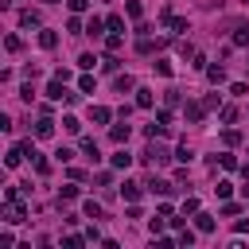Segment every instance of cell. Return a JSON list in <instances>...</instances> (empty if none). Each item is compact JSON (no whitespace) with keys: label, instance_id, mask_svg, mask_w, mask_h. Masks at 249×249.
I'll list each match as a JSON object with an SVG mask.
<instances>
[{"label":"cell","instance_id":"7dc6e473","mask_svg":"<svg viewBox=\"0 0 249 249\" xmlns=\"http://www.w3.org/2000/svg\"><path fill=\"white\" fill-rule=\"evenodd\" d=\"M241 179H249V163H241Z\"/></svg>","mask_w":249,"mask_h":249},{"label":"cell","instance_id":"9a60e30c","mask_svg":"<svg viewBox=\"0 0 249 249\" xmlns=\"http://www.w3.org/2000/svg\"><path fill=\"white\" fill-rule=\"evenodd\" d=\"M113 86H117V93H128L136 82H132V74H117V82H113Z\"/></svg>","mask_w":249,"mask_h":249},{"label":"cell","instance_id":"44dd1931","mask_svg":"<svg viewBox=\"0 0 249 249\" xmlns=\"http://www.w3.org/2000/svg\"><path fill=\"white\" fill-rule=\"evenodd\" d=\"M124 16H128V19H140V16H144V8H140L136 0H128V4H124Z\"/></svg>","mask_w":249,"mask_h":249},{"label":"cell","instance_id":"7402d4cb","mask_svg":"<svg viewBox=\"0 0 249 249\" xmlns=\"http://www.w3.org/2000/svg\"><path fill=\"white\" fill-rule=\"evenodd\" d=\"M156 47H163V39H160V43H152V39H140V43H136V51H140V54H152Z\"/></svg>","mask_w":249,"mask_h":249},{"label":"cell","instance_id":"8fae6325","mask_svg":"<svg viewBox=\"0 0 249 249\" xmlns=\"http://www.w3.org/2000/svg\"><path fill=\"white\" fill-rule=\"evenodd\" d=\"M136 105H140V109H152V105H156V93H152V89H136Z\"/></svg>","mask_w":249,"mask_h":249},{"label":"cell","instance_id":"f6af8a7d","mask_svg":"<svg viewBox=\"0 0 249 249\" xmlns=\"http://www.w3.org/2000/svg\"><path fill=\"white\" fill-rule=\"evenodd\" d=\"M183 214H198V198H187L183 202Z\"/></svg>","mask_w":249,"mask_h":249},{"label":"cell","instance_id":"7bdbcfd3","mask_svg":"<svg viewBox=\"0 0 249 249\" xmlns=\"http://www.w3.org/2000/svg\"><path fill=\"white\" fill-rule=\"evenodd\" d=\"M4 47H8V51H19L23 43H19V35H8V39H4Z\"/></svg>","mask_w":249,"mask_h":249},{"label":"cell","instance_id":"681fc988","mask_svg":"<svg viewBox=\"0 0 249 249\" xmlns=\"http://www.w3.org/2000/svg\"><path fill=\"white\" fill-rule=\"evenodd\" d=\"M241 4H249V0H241Z\"/></svg>","mask_w":249,"mask_h":249},{"label":"cell","instance_id":"1f68e13d","mask_svg":"<svg viewBox=\"0 0 249 249\" xmlns=\"http://www.w3.org/2000/svg\"><path fill=\"white\" fill-rule=\"evenodd\" d=\"M222 140L233 148V144H241V132H237V128H226V136H222Z\"/></svg>","mask_w":249,"mask_h":249},{"label":"cell","instance_id":"603a6c76","mask_svg":"<svg viewBox=\"0 0 249 249\" xmlns=\"http://www.w3.org/2000/svg\"><path fill=\"white\" fill-rule=\"evenodd\" d=\"M218 117H222L226 124H233V121H237V109H233V105H222V109H218Z\"/></svg>","mask_w":249,"mask_h":249},{"label":"cell","instance_id":"d590c367","mask_svg":"<svg viewBox=\"0 0 249 249\" xmlns=\"http://www.w3.org/2000/svg\"><path fill=\"white\" fill-rule=\"evenodd\" d=\"M230 93H233V97H245V93H249V86H245V82H233V86H230Z\"/></svg>","mask_w":249,"mask_h":249},{"label":"cell","instance_id":"3957f363","mask_svg":"<svg viewBox=\"0 0 249 249\" xmlns=\"http://www.w3.org/2000/svg\"><path fill=\"white\" fill-rule=\"evenodd\" d=\"M109 163H113L117 171H128V167H132V156H128V148H117V152L109 156Z\"/></svg>","mask_w":249,"mask_h":249},{"label":"cell","instance_id":"9c48e42d","mask_svg":"<svg viewBox=\"0 0 249 249\" xmlns=\"http://www.w3.org/2000/svg\"><path fill=\"white\" fill-rule=\"evenodd\" d=\"M195 230H198V233H210V230H214V214H202V210H198V214H195Z\"/></svg>","mask_w":249,"mask_h":249},{"label":"cell","instance_id":"5b68a950","mask_svg":"<svg viewBox=\"0 0 249 249\" xmlns=\"http://www.w3.org/2000/svg\"><path fill=\"white\" fill-rule=\"evenodd\" d=\"M206 82H210V86H222V82H226V70H222V62L206 66Z\"/></svg>","mask_w":249,"mask_h":249},{"label":"cell","instance_id":"f546056e","mask_svg":"<svg viewBox=\"0 0 249 249\" xmlns=\"http://www.w3.org/2000/svg\"><path fill=\"white\" fill-rule=\"evenodd\" d=\"M117 66H121V58H113V54L101 62V70H105V74H117Z\"/></svg>","mask_w":249,"mask_h":249},{"label":"cell","instance_id":"4fadbf2b","mask_svg":"<svg viewBox=\"0 0 249 249\" xmlns=\"http://www.w3.org/2000/svg\"><path fill=\"white\" fill-rule=\"evenodd\" d=\"M101 31H105V23H101L97 16H89V19H86V35H93V39H97Z\"/></svg>","mask_w":249,"mask_h":249},{"label":"cell","instance_id":"4316f807","mask_svg":"<svg viewBox=\"0 0 249 249\" xmlns=\"http://www.w3.org/2000/svg\"><path fill=\"white\" fill-rule=\"evenodd\" d=\"M82 152H86V156H89V160H93V163H97V144H93V140H89V136H86V140H82Z\"/></svg>","mask_w":249,"mask_h":249},{"label":"cell","instance_id":"e0dca14e","mask_svg":"<svg viewBox=\"0 0 249 249\" xmlns=\"http://www.w3.org/2000/svg\"><path fill=\"white\" fill-rule=\"evenodd\" d=\"M89 117H93V121H97V124H105V121H109V117H113V113H109V109H105V105H93V109H89Z\"/></svg>","mask_w":249,"mask_h":249},{"label":"cell","instance_id":"484cf974","mask_svg":"<svg viewBox=\"0 0 249 249\" xmlns=\"http://www.w3.org/2000/svg\"><path fill=\"white\" fill-rule=\"evenodd\" d=\"M31 163H35V171H39V175H47V171H51V163H47L39 152H31Z\"/></svg>","mask_w":249,"mask_h":249},{"label":"cell","instance_id":"7a4b0ae2","mask_svg":"<svg viewBox=\"0 0 249 249\" xmlns=\"http://www.w3.org/2000/svg\"><path fill=\"white\" fill-rule=\"evenodd\" d=\"M23 218H27V206H23V202H19V198H16V202H8V206H4V222H23Z\"/></svg>","mask_w":249,"mask_h":249},{"label":"cell","instance_id":"8d00e7d4","mask_svg":"<svg viewBox=\"0 0 249 249\" xmlns=\"http://www.w3.org/2000/svg\"><path fill=\"white\" fill-rule=\"evenodd\" d=\"M202 105H206V109H222V97H218V93H206V101H202Z\"/></svg>","mask_w":249,"mask_h":249},{"label":"cell","instance_id":"d6986e66","mask_svg":"<svg viewBox=\"0 0 249 249\" xmlns=\"http://www.w3.org/2000/svg\"><path fill=\"white\" fill-rule=\"evenodd\" d=\"M82 210H86V218H93V222L101 218V206H97L93 198H86V202H82Z\"/></svg>","mask_w":249,"mask_h":249},{"label":"cell","instance_id":"6da1fadb","mask_svg":"<svg viewBox=\"0 0 249 249\" xmlns=\"http://www.w3.org/2000/svg\"><path fill=\"white\" fill-rule=\"evenodd\" d=\"M140 160H144L148 167H156V163H167V148H160V144H148V148L140 152Z\"/></svg>","mask_w":249,"mask_h":249},{"label":"cell","instance_id":"ffe728a7","mask_svg":"<svg viewBox=\"0 0 249 249\" xmlns=\"http://www.w3.org/2000/svg\"><path fill=\"white\" fill-rule=\"evenodd\" d=\"M233 47H249V27H245V23L233 31Z\"/></svg>","mask_w":249,"mask_h":249},{"label":"cell","instance_id":"8992f818","mask_svg":"<svg viewBox=\"0 0 249 249\" xmlns=\"http://www.w3.org/2000/svg\"><path fill=\"white\" fill-rule=\"evenodd\" d=\"M109 136H113V144H128L132 128H128V124H113V128H109Z\"/></svg>","mask_w":249,"mask_h":249},{"label":"cell","instance_id":"f1b7e54d","mask_svg":"<svg viewBox=\"0 0 249 249\" xmlns=\"http://www.w3.org/2000/svg\"><path fill=\"white\" fill-rule=\"evenodd\" d=\"M121 43H124V39H121V31H113V35L105 39V47H109V51H121Z\"/></svg>","mask_w":249,"mask_h":249},{"label":"cell","instance_id":"4dcf8cb0","mask_svg":"<svg viewBox=\"0 0 249 249\" xmlns=\"http://www.w3.org/2000/svg\"><path fill=\"white\" fill-rule=\"evenodd\" d=\"M152 66H156V74H163V78H171V62H167V58H160V62H152Z\"/></svg>","mask_w":249,"mask_h":249},{"label":"cell","instance_id":"d6a6232c","mask_svg":"<svg viewBox=\"0 0 249 249\" xmlns=\"http://www.w3.org/2000/svg\"><path fill=\"white\" fill-rule=\"evenodd\" d=\"M230 191H233V183H226V179L214 187V195H218V198H230Z\"/></svg>","mask_w":249,"mask_h":249},{"label":"cell","instance_id":"ba28073f","mask_svg":"<svg viewBox=\"0 0 249 249\" xmlns=\"http://www.w3.org/2000/svg\"><path fill=\"white\" fill-rule=\"evenodd\" d=\"M144 187H148L152 195H171V183H167V179H156V175H152V179H148Z\"/></svg>","mask_w":249,"mask_h":249},{"label":"cell","instance_id":"277c9868","mask_svg":"<svg viewBox=\"0 0 249 249\" xmlns=\"http://www.w3.org/2000/svg\"><path fill=\"white\" fill-rule=\"evenodd\" d=\"M35 136H39V140H47V136H54V121H51L47 113L39 117V124H35Z\"/></svg>","mask_w":249,"mask_h":249},{"label":"cell","instance_id":"e575fe53","mask_svg":"<svg viewBox=\"0 0 249 249\" xmlns=\"http://www.w3.org/2000/svg\"><path fill=\"white\" fill-rule=\"evenodd\" d=\"M93 62H97L93 54H78V66H82V70H93Z\"/></svg>","mask_w":249,"mask_h":249},{"label":"cell","instance_id":"83f0119b","mask_svg":"<svg viewBox=\"0 0 249 249\" xmlns=\"http://www.w3.org/2000/svg\"><path fill=\"white\" fill-rule=\"evenodd\" d=\"M82 241H86V233H82V237H78V233H66V237H62V245H66V249H78Z\"/></svg>","mask_w":249,"mask_h":249},{"label":"cell","instance_id":"60d3db41","mask_svg":"<svg viewBox=\"0 0 249 249\" xmlns=\"http://www.w3.org/2000/svg\"><path fill=\"white\" fill-rule=\"evenodd\" d=\"M175 241H179V245H191V241H195V230H179V237H175Z\"/></svg>","mask_w":249,"mask_h":249},{"label":"cell","instance_id":"30bf717a","mask_svg":"<svg viewBox=\"0 0 249 249\" xmlns=\"http://www.w3.org/2000/svg\"><path fill=\"white\" fill-rule=\"evenodd\" d=\"M19 27H39V12L35 8H23L19 12Z\"/></svg>","mask_w":249,"mask_h":249},{"label":"cell","instance_id":"b9f144b4","mask_svg":"<svg viewBox=\"0 0 249 249\" xmlns=\"http://www.w3.org/2000/svg\"><path fill=\"white\" fill-rule=\"evenodd\" d=\"M105 27H109V31H121L124 23H121V16H109V19H105Z\"/></svg>","mask_w":249,"mask_h":249},{"label":"cell","instance_id":"5bb4252c","mask_svg":"<svg viewBox=\"0 0 249 249\" xmlns=\"http://www.w3.org/2000/svg\"><path fill=\"white\" fill-rule=\"evenodd\" d=\"M54 43H58L54 31H39V47H43V51H54Z\"/></svg>","mask_w":249,"mask_h":249},{"label":"cell","instance_id":"2e32d148","mask_svg":"<svg viewBox=\"0 0 249 249\" xmlns=\"http://www.w3.org/2000/svg\"><path fill=\"white\" fill-rule=\"evenodd\" d=\"M202 113H206V105H198V101L187 105V121H202Z\"/></svg>","mask_w":249,"mask_h":249},{"label":"cell","instance_id":"cb8c5ba5","mask_svg":"<svg viewBox=\"0 0 249 249\" xmlns=\"http://www.w3.org/2000/svg\"><path fill=\"white\" fill-rule=\"evenodd\" d=\"M175 160H179V163H191V160H195V152H191L187 144H179V148H175Z\"/></svg>","mask_w":249,"mask_h":249},{"label":"cell","instance_id":"74e56055","mask_svg":"<svg viewBox=\"0 0 249 249\" xmlns=\"http://www.w3.org/2000/svg\"><path fill=\"white\" fill-rule=\"evenodd\" d=\"M62 128H66V132H78L82 124H78V117H62Z\"/></svg>","mask_w":249,"mask_h":249},{"label":"cell","instance_id":"7c38bea8","mask_svg":"<svg viewBox=\"0 0 249 249\" xmlns=\"http://www.w3.org/2000/svg\"><path fill=\"white\" fill-rule=\"evenodd\" d=\"M121 195H124L128 202H136V198H140V183H132V179H124V187H121Z\"/></svg>","mask_w":249,"mask_h":249},{"label":"cell","instance_id":"d4e9b609","mask_svg":"<svg viewBox=\"0 0 249 249\" xmlns=\"http://www.w3.org/2000/svg\"><path fill=\"white\" fill-rule=\"evenodd\" d=\"M218 163H222L226 171H233V167H237V156H230V152H218Z\"/></svg>","mask_w":249,"mask_h":249},{"label":"cell","instance_id":"ac0fdd59","mask_svg":"<svg viewBox=\"0 0 249 249\" xmlns=\"http://www.w3.org/2000/svg\"><path fill=\"white\" fill-rule=\"evenodd\" d=\"M70 198H78V187H74V183L58 187V202H70Z\"/></svg>","mask_w":249,"mask_h":249},{"label":"cell","instance_id":"ee69618b","mask_svg":"<svg viewBox=\"0 0 249 249\" xmlns=\"http://www.w3.org/2000/svg\"><path fill=\"white\" fill-rule=\"evenodd\" d=\"M78 86H82V93H89V89H93V78H89V74H82V78H78Z\"/></svg>","mask_w":249,"mask_h":249},{"label":"cell","instance_id":"52a82bcc","mask_svg":"<svg viewBox=\"0 0 249 249\" xmlns=\"http://www.w3.org/2000/svg\"><path fill=\"white\" fill-rule=\"evenodd\" d=\"M23 156H27V148H23V144H16V148L4 156V167H19V160H23Z\"/></svg>","mask_w":249,"mask_h":249},{"label":"cell","instance_id":"f35d334b","mask_svg":"<svg viewBox=\"0 0 249 249\" xmlns=\"http://www.w3.org/2000/svg\"><path fill=\"white\" fill-rule=\"evenodd\" d=\"M54 160H58V163H70V160H74V152H70V148H58V152H54Z\"/></svg>","mask_w":249,"mask_h":249},{"label":"cell","instance_id":"c3c4849f","mask_svg":"<svg viewBox=\"0 0 249 249\" xmlns=\"http://www.w3.org/2000/svg\"><path fill=\"white\" fill-rule=\"evenodd\" d=\"M47 4H62V0H47Z\"/></svg>","mask_w":249,"mask_h":249},{"label":"cell","instance_id":"836d02e7","mask_svg":"<svg viewBox=\"0 0 249 249\" xmlns=\"http://www.w3.org/2000/svg\"><path fill=\"white\" fill-rule=\"evenodd\" d=\"M66 31H74V35H78V31H82V19H78V12H74V16H70V19H66Z\"/></svg>","mask_w":249,"mask_h":249},{"label":"cell","instance_id":"bcb514c9","mask_svg":"<svg viewBox=\"0 0 249 249\" xmlns=\"http://www.w3.org/2000/svg\"><path fill=\"white\" fill-rule=\"evenodd\" d=\"M66 4H70V12H86L89 8V0H66Z\"/></svg>","mask_w":249,"mask_h":249},{"label":"cell","instance_id":"ab89813d","mask_svg":"<svg viewBox=\"0 0 249 249\" xmlns=\"http://www.w3.org/2000/svg\"><path fill=\"white\" fill-rule=\"evenodd\" d=\"M148 230H152V237H156V233H163V214H160V218H152V222H148Z\"/></svg>","mask_w":249,"mask_h":249}]
</instances>
